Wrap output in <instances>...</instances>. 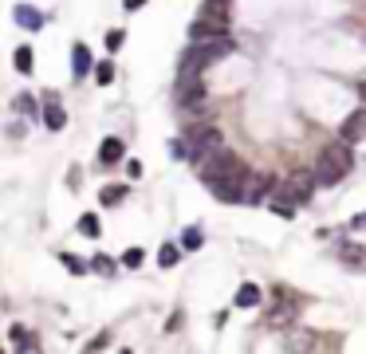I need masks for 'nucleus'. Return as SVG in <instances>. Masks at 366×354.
I'll list each match as a JSON object with an SVG mask.
<instances>
[{
	"instance_id": "1",
	"label": "nucleus",
	"mask_w": 366,
	"mask_h": 354,
	"mask_svg": "<svg viewBox=\"0 0 366 354\" xmlns=\"http://www.w3.org/2000/svg\"><path fill=\"white\" fill-rule=\"evenodd\" d=\"M236 44L229 36H209V39H193L189 48L182 51V63H177V75H201L205 67L220 63L225 55H232Z\"/></svg>"
},
{
	"instance_id": "2",
	"label": "nucleus",
	"mask_w": 366,
	"mask_h": 354,
	"mask_svg": "<svg viewBox=\"0 0 366 354\" xmlns=\"http://www.w3.org/2000/svg\"><path fill=\"white\" fill-rule=\"evenodd\" d=\"M351 150H347V142H331L323 154H319L315 170H311V177H315V185H339L347 173H351Z\"/></svg>"
},
{
	"instance_id": "3",
	"label": "nucleus",
	"mask_w": 366,
	"mask_h": 354,
	"mask_svg": "<svg viewBox=\"0 0 366 354\" xmlns=\"http://www.w3.org/2000/svg\"><path fill=\"white\" fill-rule=\"evenodd\" d=\"M197 161H201V182H205V185L225 182V177H241V173H244L241 154H232L229 146H213L205 158H197Z\"/></svg>"
},
{
	"instance_id": "4",
	"label": "nucleus",
	"mask_w": 366,
	"mask_h": 354,
	"mask_svg": "<svg viewBox=\"0 0 366 354\" xmlns=\"http://www.w3.org/2000/svg\"><path fill=\"white\" fill-rule=\"evenodd\" d=\"M213 146H220V134H217V126H209V123H197L189 134H185V158H205Z\"/></svg>"
},
{
	"instance_id": "5",
	"label": "nucleus",
	"mask_w": 366,
	"mask_h": 354,
	"mask_svg": "<svg viewBox=\"0 0 366 354\" xmlns=\"http://www.w3.org/2000/svg\"><path fill=\"white\" fill-rule=\"evenodd\" d=\"M264 201H268V209L276 213V217H284V220H292L295 209H299V197L292 193V185L288 182H272V189L264 193Z\"/></svg>"
},
{
	"instance_id": "6",
	"label": "nucleus",
	"mask_w": 366,
	"mask_h": 354,
	"mask_svg": "<svg viewBox=\"0 0 366 354\" xmlns=\"http://www.w3.org/2000/svg\"><path fill=\"white\" fill-rule=\"evenodd\" d=\"M173 95H177V107H197V103L205 98V83H201V75H177Z\"/></svg>"
},
{
	"instance_id": "7",
	"label": "nucleus",
	"mask_w": 366,
	"mask_h": 354,
	"mask_svg": "<svg viewBox=\"0 0 366 354\" xmlns=\"http://www.w3.org/2000/svg\"><path fill=\"white\" fill-rule=\"evenodd\" d=\"M272 189V177L268 173H244L241 182V201H248V205H256V201H264V193Z\"/></svg>"
},
{
	"instance_id": "8",
	"label": "nucleus",
	"mask_w": 366,
	"mask_h": 354,
	"mask_svg": "<svg viewBox=\"0 0 366 354\" xmlns=\"http://www.w3.org/2000/svg\"><path fill=\"white\" fill-rule=\"evenodd\" d=\"M229 16H232V0H201V12H197V20H209V24L229 28Z\"/></svg>"
},
{
	"instance_id": "9",
	"label": "nucleus",
	"mask_w": 366,
	"mask_h": 354,
	"mask_svg": "<svg viewBox=\"0 0 366 354\" xmlns=\"http://www.w3.org/2000/svg\"><path fill=\"white\" fill-rule=\"evenodd\" d=\"M12 20L20 28H28V32H40V28H44V12H40L36 4H16V8H12Z\"/></svg>"
},
{
	"instance_id": "10",
	"label": "nucleus",
	"mask_w": 366,
	"mask_h": 354,
	"mask_svg": "<svg viewBox=\"0 0 366 354\" xmlns=\"http://www.w3.org/2000/svg\"><path fill=\"white\" fill-rule=\"evenodd\" d=\"M363 130H366V110H354L351 118H347V126H342V142L347 146H358L363 142Z\"/></svg>"
},
{
	"instance_id": "11",
	"label": "nucleus",
	"mask_w": 366,
	"mask_h": 354,
	"mask_svg": "<svg viewBox=\"0 0 366 354\" xmlns=\"http://www.w3.org/2000/svg\"><path fill=\"white\" fill-rule=\"evenodd\" d=\"M44 126H48L51 134H60L63 126H67V114H63V107H60V98H55V95H48V110H44Z\"/></svg>"
},
{
	"instance_id": "12",
	"label": "nucleus",
	"mask_w": 366,
	"mask_h": 354,
	"mask_svg": "<svg viewBox=\"0 0 366 354\" xmlns=\"http://www.w3.org/2000/svg\"><path fill=\"white\" fill-rule=\"evenodd\" d=\"M122 154H126L122 138H103V146H98V161H103V166H114V161H122Z\"/></svg>"
},
{
	"instance_id": "13",
	"label": "nucleus",
	"mask_w": 366,
	"mask_h": 354,
	"mask_svg": "<svg viewBox=\"0 0 366 354\" xmlns=\"http://www.w3.org/2000/svg\"><path fill=\"white\" fill-rule=\"evenodd\" d=\"M87 71H91V48H87V44H75L71 48V75L83 79Z\"/></svg>"
},
{
	"instance_id": "14",
	"label": "nucleus",
	"mask_w": 366,
	"mask_h": 354,
	"mask_svg": "<svg viewBox=\"0 0 366 354\" xmlns=\"http://www.w3.org/2000/svg\"><path fill=\"white\" fill-rule=\"evenodd\" d=\"M288 185H292V193L299 197V205L315 193V177H311V173H292V177H288Z\"/></svg>"
},
{
	"instance_id": "15",
	"label": "nucleus",
	"mask_w": 366,
	"mask_h": 354,
	"mask_svg": "<svg viewBox=\"0 0 366 354\" xmlns=\"http://www.w3.org/2000/svg\"><path fill=\"white\" fill-rule=\"evenodd\" d=\"M8 335H12V346H16V351H40V339L32 335V330H24V327H12Z\"/></svg>"
},
{
	"instance_id": "16",
	"label": "nucleus",
	"mask_w": 366,
	"mask_h": 354,
	"mask_svg": "<svg viewBox=\"0 0 366 354\" xmlns=\"http://www.w3.org/2000/svg\"><path fill=\"white\" fill-rule=\"evenodd\" d=\"M236 307H260V287L256 283H241V287H236Z\"/></svg>"
},
{
	"instance_id": "17",
	"label": "nucleus",
	"mask_w": 366,
	"mask_h": 354,
	"mask_svg": "<svg viewBox=\"0 0 366 354\" xmlns=\"http://www.w3.org/2000/svg\"><path fill=\"white\" fill-rule=\"evenodd\" d=\"M209 36H225V28L209 24V20H197V24L189 28V39H209Z\"/></svg>"
},
{
	"instance_id": "18",
	"label": "nucleus",
	"mask_w": 366,
	"mask_h": 354,
	"mask_svg": "<svg viewBox=\"0 0 366 354\" xmlns=\"http://www.w3.org/2000/svg\"><path fill=\"white\" fill-rule=\"evenodd\" d=\"M87 268H95L98 276H114V272H119V260H110V256H103V252H98V256L87 260Z\"/></svg>"
},
{
	"instance_id": "19",
	"label": "nucleus",
	"mask_w": 366,
	"mask_h": 354,
	"mask_svg": "<svg viewBox=\"0 0 366 354\" xmlns=\"http://www.w3.org/2000/svg\"><path fill=\"white\" fill-rule=\"evenodd\" d=\"M177 256H182V248L173 245V240H166V245L158 248V264H162V268H173V264H177Z\"/></svg>"
},
{
	"instance_id": "20",
	"label": "nucleus",
	"mask_w": 366,
	"mask_h": 354,
	"mask_svg": "<svg viewBox=\"0 0 366 354\" xmlns=\"http://www.w3.org/2000/svg\"><path fill=\"white\" fill-rule=\"evenodd\" d=\"M122 197H126V185H107V189H103V193H98V201H103V205H119Z\"/></svg>"
},
{
	"instance_id": "21",
	"label": "nucleus",
	"mask_w": 366,
	"mask_h": 354,
	"mask_svg": "<svg viewBox=\"0 0 366 354\" xmlns=\"http://www.w3.org/2000/svg\"><path fill=\"white\" fill-rule=\"evenodd\" d=\"M12 63H16V71L20 75H32V48H16Z\"/></svg>"
},
{
	"instance_id": "22",
	"label": "nucleus",
	"mask_w": 366,
	"mask_h": 354,
	"mask_svg": "<svg viewBox=\"0 0 366 354\" xmlns=\"http://www.w3.org/2000/svg\"><path fill=\"white\" fill-rule=\"evenodd\" d=\"M201 245H205V240H201V229H197V224H193V229H185V232H182V248H189V252H197V248H201Z\"/></svg>"
},
{
	"instance_id": "23",
	"label": "nucleus",
	"mask_w": 366,
	"mask_h": 354,
	"mask_svg": "<svg viewBox=\"0 0 366 354\" xmlns=\"http://www.w3.org/2000/svg\"><path fill=\"white\" fill-rule=\"evenodd\" d=\"M95 79H98V87H110V83H114V63H98Z\"/></svg>"
},
{
	"instance_id": "24",
	"label": "nucleus",
	"mask_w": 366,
	"mask_h": 354,
	"mask_svg": "<svg viewBox=\"0 0 366 354\" xmlns=\"http://www.w3.org/2000/svg\"><path fill=\"white\" fill-rule=\"evenodd\" d=\"M63 268H71L75 272V276H83V272H87V260H79V256H71V252H63Z\"/></svg>"
},
{
	"instance_id": "25",
	"label": "nucleus",
	"mask_w": 366,
	"mask_h": 354,
	"mask_svg": "<svg viewBox=\"0 0 366 354\" xmlns=\"http://www.w3.org/2000/svg\"><path fill=\"white\" fill-rule=\"evenodd\" d=\"M12 107L20 110V114H36V98H32V95H16Z\"/></svg>"
},
{
	"instance_id": "26",
	"label": "nucleus",
	"mask_w": 366,
	"mask_h": 354,
	"mask_svg": "<svg viewBox=\"0 0 366 354\" xmlns=\"http://www.w3.org/2000/svg\"><path fill=\"white\" fill-rule=\"evenodd\" d=\"M142 248H126V252H122V264H126V268H138V264H142Z\"/></svg>"
},
{
	"instance_id": "27",
	"label": "nucleus",
	"mask_w": 366,
	"mask_h": 354,
	"mask_svg": "<svg viewBox=\"0 0 366 354\" xmlns=\"http://www.w3.org/2000/svg\"><path fill=\"white\" fill-rule=\"evenodd\" d=\"M122 39H126V32H122V28H110V32H107V48H110V51H119V48H122Z\"/></svg>"
},
{
	"instance_id": "28",
	"label": "nucleus",
	"mask_w": 366,
	"mask_h": 354,
	"mask_svg": "<svg viewBox=\"0 0 366 354\" xmlns=\"http://www.w3.org/2000/svg\"><path fill=\"white\" fill-rule=\"evenodd\" d=\"M79 229H83L87 236H98V217H95V213H87V217L79 220Z\"/></svg>"
},
{
	"instance_id": "29",
	"label": "nucleus",
	"mask_w": 366,
	"mask_h": 354,
	"mask_svg": "<svg viewBox=\"0 0 366 354\" xmlns=\"http://www.w3.org/2000/svg\"><path fill=\"white\" fill-rule=\"evenodd\" d=\"M170 154H173V158H185V138H173V142H170Z\"/></svg>"
},
{
	"instance_id": "30",
	"label": "nucleus",
	"mask_w": 366,
	"mask_h": 354,
	"mask_svg": "<svg viewBox=\"0 0 366 354\" xmlns=\"http://www.w3.org/2000/svg\"><path fill=\"white\" fill-rule=\"evenodd\" d=\"M142 4H146V0H122V8H126V12H134V8H142Z\"/></svg>"
}]
</instances>
